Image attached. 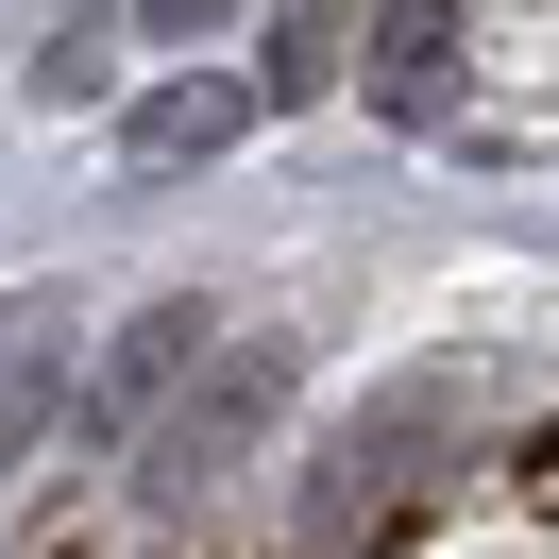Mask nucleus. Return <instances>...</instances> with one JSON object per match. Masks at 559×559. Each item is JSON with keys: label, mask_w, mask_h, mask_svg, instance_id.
I'll return each instance as SVG.
<instances>
[{"label": "nucleus", "mask_w": 559, "mask_h": 559, "mask_svg": "<svg viewBox=\"0 0 559 559\" xmlns=\"http://www.w3.org/2000/svg\"><path fill=\"white\" fill-rule=\"evenodd\" d=\"M136 17H153L170 51H187V35H221V17H254V0H136Z\"/></svg>", "instance_id": "8"}, {"label": "nucleus", "mask_w": 559, "mask_h": 559, "mask_svg": "<svg viewBox=\"0 0 559 559\" xmlns=\"http://www.w3.org/2000/svg\"><path fill=\"white\" fill-rule=\"evenodd\" d=\"M306 390V340H238V356H204V373L153 407V441H136V475L153 491H204V475H238L254 441H272V407Z\"/></svg>", "instance_id": "1"}, {"label": "nucleus", "mask_w": 559, "mask_h": 559, "mask_svg": "<svg viewBox=\"0 0 559 559\" xmlns=\"http://www.w3.org/2000/svg\"><path fill=\"white\" fill-rule=\"evenodd\" d=\"M525 491H543V509H559V441H543V457H525Z\"/></svg>", "instance_id": "9"}, {"label": "nucleus", "mask_w": 559, "mask_h": 559, "mask_svg": "<svg viewBox=\"0 0 559 559\" xmlns=\"http://www.w3.org/2000/svg\"><path fill=\"white\" fill-rule=\"evenodd\" d=\"M441 35H457V0H373V69H390V103H424Z\"/></svg>", "instance_id": "5"}, {"label": "nucleus", "mask_w": 559, "mask_h": 559, "mask_svg": "<svg viewBox=\"0 0 559 559\" xmlns=\"http://www.w3.org/2000/svg\"><path fill=\"white\" fill-rule=\"evenodd\" d=\"M322 69H340V17H288V35H272V85H254V103H322Z\"/></svg>", "instance_id": "6"}, {"label": "nucleus", "mask_w": 559, "mask_h": 559, "mask_svg": "<svg viewBox=\"0 0 559 559\" xmlns=\"http://www.w3.org/2000/svg\"><path fill=\"white\" fill-rule=\"evenodd\" d=\"M187 373H204V306H136L119 356H103V390H85V424H153Z\"/></svg>", "instance_id": "2"}, {"label": "nucleus", "mask_w": 559, "mask_h": 559, "mask_svg": "<svg viewBox=\"0 0 559 559\" xmlns=\"http://www.w3.org/2000/svg\"><path fill=\"white\" fill-rule=\"evenodd\" d=\"M69 306H17V340H0V475L51 441V390H69V340H51Z\"/></svg>", "instance_id": "4"}, {"label": "nucleus", "mask_w": 559, "mask_h": 559, "mask_svg": "<svg viewBox=\"0 0 559 559\" xmlns=\"http://www.w3.org/2000/svg\"><path fill=\"white\" fill-rule=\"evenodd\" d=\"M238 136H254V85H153V103H119V153L136 170H204Z\"/></svg>", "instance_id": "3"}, {"label": "nucleus", "mask_w": 559, "mask_h": 559, "mask_svg": "<svg viewBox=\"0 0 559 559\" xmlns=\"http://www.w3.org/2000/svg\"><path fill=\"white\" fill-rule=\"evenodd\" d=\"M35 103H103V35H51L35 51Z\"/></svg>", "instance_id": "7"}]
</instances>
